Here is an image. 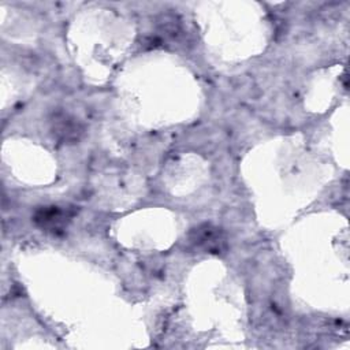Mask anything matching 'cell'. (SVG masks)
<instances>
[{"instance_id":"1","label":"cell","mask_w":350,"mask_h":350,"mask_svg":"<svg viewBox=\"0 0 350 350\" xmlns=\"http://www.w3.org/2000/svg\"><path fill=\"white\" fill-rule=\"evenodd\" d=\"M75 212L77 211L72 206L71 208L57 206V205L41 206L36 211L33 216V221L41 230L57 235L66 230L67 224L71 221Z\"/></svg>"},{"instance_id":"2","label":"cell","mask_w":350,"mask_h":350,"mask_svg":"<svg viewBox=\"0 0 350 350\" xmlns=\"http://www.w3.org/2000/svg\"><path fill=\"white\" fill-rule=\"evenodd\" d=\"M189 241L206 253L219 254L227 249L226 235L212 224H201L193 228L189 234Z\"/></svg>"},{"instance_id":"3","label":"cell","mask_w":350,"mask_h":350,"mask_svg":"<svg viewBox=\"0 0 350 350\" xmlns=\"http://www.w3.org/2000/svg\"><path fill=\"white\" fill-rule=\"evenodd\" d=\"M52 133L63 142H74L79 139L82 134V127L74 118L59 113L55 115L52 120Z\"/></svg>"}]
</instances>
